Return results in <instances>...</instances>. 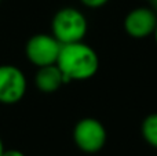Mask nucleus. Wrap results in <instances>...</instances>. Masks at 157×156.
<instances>
[{"label":"nucleus","instance_id":"nucleus-1","mask_svg":"<svg viewBox=\"0 0 157 156\" xmlns=\"http://www.w3.org/2000/svg\"><path fill=\"white\" fill-rule=\"evenodd\" d=\"M57 66L63 75L65 83L88 80L98 72L99 58L92 47L83 41L62 44Z\"/></svg>","mask_w":157,"mask_h":156},{"label":"nucleus","instance_id":"nucleus-2","mask_svg":"<svg viewBox=\"0 0 157 156\" xmlns=\"http://www.w3.org/2000/svg\"><path fill=\"white\" fill-rule=\"evenodd\" d=\"M88 24L81 11L73 7H63L55 13L51 21V35L61 44L83 41Z\"/></svg>","mask_w":157,"mask_h":156},{"label":"nucleus","instance_id":"nucleus-3","mask_svg":"<svg viewBox=\"0 0 157 156\" xmlns=\"http://www.w3.org/2000/svg\"><path fill=\"white\" fill-rule=\"evenodd\" d=\"M106 129L94 118H84L73 129V141L80 151L86 154H97L106 144Z\"/></svg>","mask_w":157,"mask_h":156},{"label":"nucleus","instance_id":"nucleus-4","mask_svg":"<svg viewBox=\"0 0 157 156\" xmlns=\"http://www.w3.org/2000/svg\"><path fill=\"white\" fill-rule=\"evenodd\" d=\"M62 44L52 35L37 33L28 40L25 46V54L29 62L37 68L52 65L57 62Z\"/></svg>","mask_w":157,"mask_h":156},{"label":"nucleus","instance_id":"nucleus-5","mask_svg":"<svg viewBox=\"0 0 157 156\" xmlns=\"http://www.w3.org/2000/svg\"><path fill=\"white\" fill-rule=\"evenodd\" d=\"M25 73L15 65H0V104H18L26 93Z\"/></svg>","mask_w":157,"mask_h":156},{"label":"nucleus","instance_id":"nucleus-6","mask_svg":"<svg viewBox=\"0 0 157 156\" xmlns=\"http://www.w3.org/2000/svg\"><path fill=\"white\" fill-rule=\"evenodd\" d=\"M157 25V13L152 7H138L131 10L124 18V29L131 37L145 39L153 35Z\"/></svg>","mask_w":157,"mask_h":156},{"label":"nucleus","instance_id":"nucleus-7","mask_svg":"<svg viewBox=\"0 0 157 156\" xmlns=\"http://www.w3.org/2000/svg\"><path fill=\"white\" fill-rule=\"evenodd\" d=\"M35 84L39 91L51 94L58 91L66 83L61 69L57 66V64H52V65L39 68V71L36 72L35 76Z\"/></svg>","mask_w":157,"mask_h":156},{"label":"nucleus","instance_id":"nucleus-8","mask_svg":"<svg viewBox=\"0 0 157 156\" xmlns=\"http://www.w3.org/2000/svg\"><path fill=\"white\" fill-rule=\"evenodd\" d=\"M141 133L144 140L149 144L150 146L157 149V112L150 113L142 122Z\"/></svg>","mask_w":157,"mask_h":156},{"label":"nucleus","instance_id":"nucleus-9","mask_svg":"<svg viewBox=\"0 0 157 156\" xmlns=\"http://www.w3.org/2000/svg\"><path fill=\"white\" fill-rule=\"evenodd\" d=\"M86 7H90V8H99L102 6H105L109 0H80Z\"/></svg>","mask_w":157,"mask_h":156},{"label":"nucleus","instance_id":"nucleus-10","mask_svg":"<svg viewBox=\"0 0 157 156\" xmlns=\"http://www.w3.org/2000/svg\"><path fill=\"white\" fill-rule=\"evenodd\" d=\"M2 156H25V154L18 149H4Z\"/></svg>","mask_w":157,"mask_h":156},{"label":"nucleus","instance_id":"nucleus-11","mask_svg":"<svg viewBox=\"0 0 157 156\" xmlns=\"http://www.w3.org/2000/svg\"><path fill=\"white\" fill-rule=\"evenodd\" d=\"M149 2V4H150V7L153 8V10L157 13V0H147Z\"/></svg>","mask_w":157,"mask_h":156},{"label":"nucleus","instance_id":"nucleus-12","mask_svg":"<svg viewBox=\"0 0 157 156\" xmlns=\"http://www.w3.org/2000/svg\"><path fill=\"white\" fill-rule=\"evenodd\" d=\"M3 152H4V145H3V141H2V138H0V156L3 155Z\"/></svg>","mask_w":157,"mask_h":156},{"label":"nucleus","instance_id":"nucleus-13","mask_svg":"<svg viewBox=\"0 0 157 156\" xmlns=\"http://www.w3.org/2000/svg\"><path fill=\"white\" fill-rule=\"evenodd\" d=\"M153 36H155V40H156V44H157V25H156V29H155V33H153Z\"/></svg>","mask_w":157,"mask_h":156},{"label":"nucleus","instance_id":"nucleus-14","mask_svg":"<svg viewBox=\"0 0 157 156\" xmlns=\"http://www.w3.org/2000/svg\"><path fill=\"white\" fill-rule=\"evenodd\" d=\"M0 3H2V0H0Z\"/></svg>","mask_w":157,"mask_h":156}]
</instances>
